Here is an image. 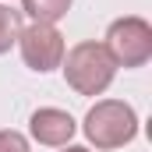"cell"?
Listing matches in <instances>:
<instances>
[{
    "mask_svg": "<svg viewBox=\"0 0 152 152\" xmlns=\"http://www.w3.org/2000/svg\"><path fill=\"white\" fill-rule=\"evenodd\" d=\"M106 53L117 67H145L152 60V25L138 14L117 18L106 28Z\"/></svg>",
    "mask_w": 152,
    "mask_h": 152,
    "instance_id": "cell-3",
    "label": "cell"
},
{
    "mask_svg": "<svg viewBox=\"0 0 152 152\" xmlns=\"http://www.w3.org/2000/svg\"><path fill=\"white\" fill-rule=\"evenodd\" d=\"M75 0H21V14H28L32 21L42 25H57L67 11H71Z\"/></svg>",
    "mask_w": 152,
    "mask_h": 152,
    "instance_id": "cell-6",
    "label": "cell"
},
{
    "mask_svg": "<svg viewBox=\"0 0 152 152\" xmlns=\"http://www.w3.org/2000/svg\"><path fill=\"white\" fill-rule=\"evenodd\" d=\"M28 131H32V138H36L39 145L64 149V145H71V138H75L78 124H75V117L67 113V110L42 106V110H36V113L28 117Z\"/></svg>",
    "mask_w": 152,
    "mask_h": 152,
    "instance_id": "cell-5",
    "label": "cell"
},
{
    "mask_svg": "<svg viewBox=\"0 0 152 152\" xmlns=\"http://www.w3.org/2000/svg\"><path fill=\"white\" fill-rule=\"evenodd\" d=\"M21 11H14V7H7V4H0V57L11 50V46H18V36H21Z\"/></svg>",
    "mask_w": 152,
    "mask_h": 152,
    "instance_id": "cell-7",
    "label": "cell"
},
{
    "mask_svg": "<svg viewBox=\"0 0 152 152\" xmlns=\"http://www.w3.org/2000/svg\"><path fill=\"white\" fill-rule=\"evenodd\" d=\"M88 145L110 152V149H124L134 142L138 134V113L131 103L124 99H99L88 113H85V124H81Z\"/></svg>",
    "mask_w": 152,
    "mask_h": 152,
    "instance_id": "cell-2",
    "label": "cell"
},
{
    "mask_svg": "<svg viewBox=\"0 0 152 152\" xmlns=\"http://www.w3.org/2000/svg\"><path fill=\"white\" fill-rule=\"evenodd\" d=\"M64 152H92V149H85V145H64Z\"/></svg>",
    "mask_w": 152,
    "mask_h": 152,
    "instance_id": "cell-9",
    "label": "cell"
},
{
    "mask_svg": "<svg viewBox=\"0 0 152 152\" xmlns=\"http://www.w3.org/2000/svg\"><path fill=\"white\" fill-rule=\"evenodd\" d=\"M0 152H32V145H28V138L21 134V131H0Z\"/></svg>",
    "mask_w": 152,
    "mask_h": 152,
    "instance_id": "cell-8",
    "label": "cell"
},
{
    "mask_svg": "<svg viewBox=\"0 0 152 152\" xmlns=\"http://www.w3.org/2000/svg\"><path fill=\"white\" fill-rule=\"evenodd\" d=\"M60 71L78 96H103L117 78V64L103 42H78L64 53Z\"/></svg>",
    "mask_w": 152,
    "mask_h": 152,
    "instance_id": "cell-1",
    "label": "cell"
},
{
    "mask_svg": "<svg viewBox=\"0 0 152 152\" xmlns=\"http://www.w3.org/2000/svg\"><path fill=\"white\" fill-rule=\"evenodd\" d=\"M18 50H21L25 67L36 71V75H50V71H57L60 60H64V53H67V50H64V36H60V28H57V25H42V21H32V25L21 28V36H18Z\"/></svg>",
    "mask_w": 152,
    "mask_h": 152,
    "instance_id": "cell-4",
    "label": "cell"
}]
</instances>
